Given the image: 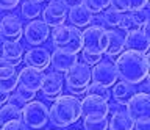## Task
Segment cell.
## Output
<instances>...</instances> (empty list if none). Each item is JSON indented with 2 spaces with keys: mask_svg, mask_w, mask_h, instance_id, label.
<instances>
[{
  "mask_svg": "<svg viewBox=\"0 0 150 130\" xmlns=\"http://www.w3.org/2000/svg\"><path fill=\"white\" fill-rule=\"evenodd\" d=\"M149 57L147 53H139L133 50H124L117 55L114 66L117 77L130 85H141L149 77Z\"/></svg>",
  "mask_w": 150,
  "mask_h": 130,
  "instance_id": "obj_1",
  "label": "cell"
},
{
  "mask_svg": "<svg viewBox=\"0 0 150 130\" xmlns=\"http://www.w3.org/2000/svg\"><path fill=\"white\" fill-rule=\"evenodd\" d=\"M80 118H81L80 100L78 97L70 94H59L49 110V121L58 129L69 127L77 122Z\"/></svg>",
  "mask_w": 150,
  "mask_h": 130,
  "instance_id": "obj_2",
  "label": "cell"
},
{
  "mask_svg": "<svg viewBox=\"0 0 150 130\" xmlns=\"http://www.w3.org/2000/svg\"><path fill=\"white\" fill-rule=\"evenodd\" d=\"M50 38H52L53 47L58 50H66V52L78 55V52H81V49H83L81 30L74 25L63 24V25L55 27L50 33Z\"/></svg>",
  "mask_w": 150,
  "mask_h": 130,
  "instance_id": "obj_3",
  "label": "cell"
},
{
  "mask_svg": "<svg viewBox=\"0 0 150 130\" xmlns=\"http://www.w3.org/2000/svg\"><path fill=\"white\" fill-rule=\"evenodd\" d=\"M22 113V121L28 129H36L39 130L45 127L49 122V108L41 100H30L23 105L21 110Z\"/></svg>",
  "mask_w": 150,
  "mask_h": 130,
  "instance_id": "obj_4",
  "label": "cell"
},
{
  "mask_svg": "<svg viewBox=\"0 0 150 130\" xmlns=\"http://www.w3.org/2000/svg\"><path fill=\"white\" fill-rule=\"evenodd\" d=\"M127 113L134 124L147 125L150 122V94L149 92H136L125 104Z\"/></svg>",
  "mask_w": 150,
  "mask_h": 130,
  "instance_id": "obj_5",
  "label": "cell"
},
{
  "mask_svg": "<svg viewBox=\"0 0 150 130\" xmlns=\"http://www.w3.org/2000/svg\"><path fill=\"white\" fill-rule=\"evenodd\" d=\"M83 35V49L91 53H98L103 55L106 50L108 44V35L106 28L103 25H88L86 30L81 31Z\"/></svg>",
  "mask_w": 150,
  "mask_h": 130,
  "instance_id": "obj_6",
  "label": "cell"
},
{
  "mask_svg": "<svg viewBox=\"0 0 150 130\" xmlns=\"http://www.w3.org/2000/svg\"><path fill=\"white\" fill-rule=\"evenodd\" d=\"M117 78L119 77H117L114 61H111V60H105V61L102 60L97 64H94L91 69V80L102 86L111 88L117 82Z\"/></svg>",
  "mask_w": 150,
  "mask_h": 130,
  "instance_id": "obj_7",
  "label": "cell"
},
{
  "mask_svg": "<svg viewBox=\"0 0 150 130\" xmlns=\"http://www.w3.org/2000/svg\"><path fill=\"white\" fill-rule=\"evenodd\" d=\"M80 108H81V116L89 119L97 118H106L110 113V104L108 100L96 96H84L83 100H80Z\"/></svg>",
  "mask_w": 150,
  "mask_h": 130,
  "instance_id": "obj_8",
  "label": "cell"
},
{
  "mask_svg": "<svg viewBox=\"0 0 150 130\" xmlns=\"http://www.w3.org/2000/svg\"><path fill=\"white\" fill-rule=\"evenodd\" d=\"M42 21L49 27L55 28L58 25H63L67 21V6L63 3V0H50L45 8L41 11Z\"/></svg>",
  "mask_w": 150,
  "mask_h": 130,
  "instance_id": "obj_9",
  "label": "cell"
},
{
  "mask_svg": "<svg viewBox=\"0 0 150 130\" xmlns=\"http://www.w3.org/2000/svg\"><path fill=\"white\" fill-rule=\"evenodd\" d=\"M91 82H92L91 80V66H88L86 63L77 61L67 72H66L64 86L88 88Z\"/></svg>",
  "mask_w": 150,
  "mask_h": 130,
  "instance_id": "obj_10",
  "label": "cell"
},
{
  "mask_svg": "<svg viewBox=\"0 0 150 130\" xmlns=\"http://www.w3.org/2000/svg\"><path fill=\"white\" fill-rule=\"evenodd\" d=\"M23 36H25L27 43L30 45H33V47H35V45H41L50 38V27L47 25L44 21L33 19L25 25Z\"/></svg>",
  "mask_w": 150,
  "mask_h": 130,
  "instance_id": "obj_11",
  "label": "cell"
},
{
  "mask_svg": "<svg viewBox=\"0 0 150 130\" xmlns=\"http://www.w3.org/2000/svg\"><path fill=\"white\" fill-rule=\"evenodd\" d=\"M23 36V24L16 14H6L0 21V38L3 41H19Z\"/></svg>",
  "mask_w": 150,
  "mask_h": 130,
  "instance_id": "obj_12",
  "label": "cell"
},
{
  "mask_svg": "<svg viewBox=\"0 0 150 130\" xmlns=\"http://www.w3.org/2000/svg\"><path fill=\"white\" fill-rule=\"evenodd\" d=\"M150 47V36L142 28H131L125 35V50H133L139 53H147Z\"/></svg>",
  "mask_w": 150,
  "mask_h": 130,
  "instance_id": "obj_13",
  "label": "cell"
},
{
  "mask_svg": "<svg viewBox=\"0 0 150 130\" xmlns=\"http://www.w3.org/2000/svg\"><path fill=\"white\" fill-rule=\"evenodd\" d=\"M64 90V77L61 72H50V74H44V78H42V85H41V91L45 97H50V99H55L58 97Z\"/></svg>",
  "mask_w": 150,
  "mask_h": 130,
  "instance_id": "obj_14",
  "label": "cell"
},
{
  "mask_svg": "<svg viewBox=\"0 0 150 130\" xmlns=\"http://www.w3.org/2000/svg\"><path fill=\"white\" fill-rule=\"evenodd\" d=\"M25 64L38 71H45L50 66V52L45 47L35 45L25 53Z\"/></svg>",
  "mask_w": 150,
  "mask_h": 130,
  "instance_id": "obj_15",
  "label": "cell"
},
{
  "mask_svg": "<svg viewBox=\"0 0 150 130\" xmlns=\"http://www.w3.org/2000/svg\"><path fill=\"white\" fill-rule=\"evenodd\" d=\"M77 61H78V55L77 53H70V52L58 50V49H55L53 52L50 53L52 67H53L56 72H61V74H66Z\"/></svg>",
  "mask_w": 150,
  "mask_h": 130,
  "instance_id": "obj_16",
  "label": "cell"
},
{
  "mask_svg": "<svg viewBox=\"0 0 150 130\" xmlns=\"http://www.w3.org/2000/svg\"><path fill=\"white\" fill-rule=\"evenodd\" d=\"M42 78H44V72L38 71L35 67L25 66L21 72L17 74V85L25 86L31 91H39L42 85Z\"/></svg>",
  "mask_w": 150,
  "mask_h": 130,
  "instance_id": "obj_17",
  "label": "cell"
},
{
  "mask_svg": "<svg viewBox=\"0 0 150 130\" xmlns=\"http://www.w3.org/2000/svg\"><path fill=\"white\" fill-rule=\"evenodd\" d=\"M17 71L9 61L0 57V88L6 92H13L17 86Z\"/></svg>",
  "mask_w": 150,
  "mask_h": 130,
  "instance_id": "obj_18",
  "label": "cell"
},
{
  "mask_svg": "<svg viewBox=\"0 0 150 130\" xmlns=\"http://www.w3.org/2000/svg\"><path fill=\"white\" fill-rule=\"evenodd\" d=\"M67 19L70 21V24L74 27L83 28V27H88V25L92 24L94 14L83 5V3H80V5H75V6L67 10Z\"/></svg>",
  "mask_w": 150,
  "mask_h": 130,
  "instance_id": "obj_19",
  "label": "cell"
},
{
  "mask_svg": "<svg viewBox=\"0 0 150 130\" xmlns=\"http://www.w3.org/2000/svg\"><path fill=\"white\" fill-rule=\"evenodd\" d=\"M106 35H108V44H106L105 53L108 55V58L111 61H114L117 55H120L125 50V35H122L119 30H114V28L106 30Z\"/></svg>",
  "mask_w": 150,
  "mask_h": 130,
  "instance_id": "obj_20",
  "label": "cell"
},
{
  "mask_svg": "<svg viewBox=\"0 0 150 130\" xmlns=\"http://www.w3.org/2000/svg\"><path fill=\"white\" fill-rule=\"evenodd\" d=\"M0 52H2V58L9 61L13 66H17L22 63L23 47L19 41H3L0 45Z\"/></svg>",
  "mask_w": 150,
  "mask_h": 130,
  "instance_id": "obj_21",
  "label": "cell"
},
{
  "mask_svg": "<svg viewBox=\"0 0 150 130\" xmlns=\"http://www.w3.org/2000/svg\"><path fill=\"white\" fill-rule=\"evenodd\" d=\"M136 92H138V90L134 88V85H130V83H125L122 80L112 85V97H114L117 105H125Z\"/></svg>",
  "mask_w": 150,
  "mask_h": 130,
  "instance_id": "obj_22",
  "label": "cell"
},
{
  "mask_svg": "<svg viewBox=\"0 0 150 130\" xmlns=\"http://www.w3.org/2000/svg\"><path fill=\"white\" fill-rule=\"evenodd\" d=\"M136 124L124 110H117L112 113V118L108 121V129L110 130H134Z\"/></svg>",
  "mask_w": 150,
  "mask_h": 130,
  "instance_id": "obj_23",
  "label": "cell"
},
{
  "mask_svg": "<svg viewBox=\"0 0 150 130\" xmlns=\"http://www.w3.org/2000/svg\"><path fill=\"white\" fill-rule=\"evenodd\" d=\"M147 5H149V0H111L110 6L119 13H133Z\"/></svg>",
  "mask_w": 150,
  "mask_h": 130,
  "instance_id": "obj_24",
  "label": "cell"
},
{
  "mask_svg": "<svg viewBox=\"0 0 150 130\" xmlns=\"http://www.w3.org/2000/svg\"><path fill=\"white\" fill-rule=\"evenodd\" d=\"M22 113L17 107H14L11 104H3L0 107V125L11 122V121H21Z\"/></svg>",
  "mask_w": 150,
  "mask_h": 130,
  "instance_id": "obj_25",
  "label": "cell"
},
{
  "mask_svg": "<svg viewBox=\"0 0 150 130\" xmlns=\"http://www.w3.org/2000/svg\"><path fill=\"white\" fill-rule=\"evenodd\" d=\"M42 11V6L41 3L38 2H33V0H23L22 5H21V13L22 16L28 21H33V19H38V16L41 14Z\"/></svg>",
  "mask_w": 150,
  "mask_h": 130,
  "instance_id": "obj_26",
  "label": "cell"
},
{
  "mask_svg": "<svg viewBox=\"0 0 150 130\" xmlns=\"http://www.w3.org/2000/svg\"><path fill=\"white\" fill-rule=\"evenodd\" d=\"M130 17H131L133 25L136 27V28H141V27H144V25L149 24V19H150L149 8L144 6V8H141V10H136L133 13H130Z\"/></svg>",
  "mask_w": 150,
  "mask_h": 130,
  "instance_id": "obj_27",
  "label": "cell"
},
{
  "mask_svg": "<svg viewBox=\"0 0 150 130\" xmlns=\"http://www.w3.org/2000/svg\"><path fill=\"white\" fill-rule=\"evenodd\" d=\"M83 5L86 6L92 14H100V13H103L106 8H110L111 0H83Z\"/></svg>",
  "mask_w": 150,
  "mask_h": 130,
  "instance_id": "obj_28",
  "label": "cell"
},
{
  "mask_svg": "<svg viewBox=\"0 0 150 130\" xmlns=\"http://www.w3.org/2000/svg\"><path fill=\"white\" fill-rule=\"evenodd\" d=\"M86 94H88V96L102 97V99H105V100H110V99H111L110 90H108L106 86H102V85L94 83V82H91V83H89V86L86 88Z\"/></svg>",
  "mask_w": 150,
  "mask_h": 130,
  "instance_id": "obj_29",
  "label": "cell"
},
{
  "mask_svg": "<svg viewBox=\"0 0 150 130\" xmlns=\"http://www.w3.org/2000/svg\"><path fill=\"white\" fill-rule=\"evenodd\" d=\"M120 17H122V13L116 11L114 8H111V6H110V8H106V10L102 13V21H103V24L110 25L111 28H114V27L119 25Z\"/></svg>",
  "mask_w": 150,
  "mask_h": 130,
  "instance_id": "obj_30",
  "label": "cell"
},
{
  "mask_svg": "<svg viewBox=\"0 0 150 130\" xmlns=\"http://www.w3.org/2000/svg\"><path fill=\"white\" fill-rule=\"evenodd\" d=\"M83 129L84 130H108V119L106 118H97V119L84 118Z\"/></svg>",
  "mask_w": 150,
  "mask_h": 130,
  "instance_id": "obj_31",
  "label": "cell"
},
{
  "mask_svg": "<svg viewBox=\"0 0 150 130\" xmlns=\"http://www.w3.org/2000/svg\"><path fill=\"white\" fill-rule=\"evenodd\" d=\"M14 91H16V94L21 97L23 102H30V100L35 99V96H36V91H31V90H28V88H25V86H21V85H17Z\"/></svg>",
  "mask_w": 150,
  "mask_h": 130,
  "instance_id": "obj_32",
  "label": "cell"
},
{
  "mask_svg": "<svg viewBox=\"0 0 150 130\" xmlns=\"http://www.w3.org/2000/svg\"><path fill=\"white\" fill-rule=\"evenodd\" d=\"M102 57H103V55H98V53H91V52H86V50H81V58H83V63H86L88 66H94V64H97L98 61H102Z\"/></svg>",
  "mask_w": 150,
  "mask_h": 130,
  "instance_id": "obj_33",
  "label": "cell"
},
{
  "mask_svg": "<svg viewBox=\"0 0 150 130\" xmlns=\"http://www.w3.org/2000/svg\"><path fill=\"white\" fill-rule=\"evenodd\" d=\"M119 28L122 31H128L131 28H134V25H133V21H131V17H130V13L127 14V13H122V17H120V21H119Z\"/></svg>",
  "mask_w": 150,
  "mask_h": 130,
  "instance_id": "obj_34",
  "label": "cell"
},
{
  "mask_svg": "<svg viewBox=\"0 0 150 130\" xmlns=\"http://www.w3.org/2000/svg\"><path fill=\"white\" fill-rule=\"evenodd\" d=\"M2 130H30L23 124V121H11V122H6L2 125Z\"/></svg>",
  "mask_w": 150,
  "mask_h": 130,
  "instance_id": "obj_35",
  "label": "cell"
},
{
  "mask_svg": "<svg viewBox=\"0 0 150 130\" xmlns=\"http://www.w3.org/2000/svg\"><path fill=\"white\" fill-rule=\"evenodd\" d=\"M19 3L21 0H0V10H14Z\"/></svg>",
  "mask_w": 150,
  "mask_h": 130,
  "instance_id": "obj_36",
  "label": "cell"
},
{
  "mask_svg": "<svg viewBox=\"0 0 150 130\" xmlns=\"http://www.w3.org/2000/svg\"><path fill=\"white\" fill-rule=\"evenodd\" d=\"M6 104H11V105H14V107H17L19 110H22V108H23V105H25L27 102H23V100L21 99V97H19V96L16 94V92H14L13 96L9 94V99H8Z\"/></svg>",
  "mask_w": 150,
  "mask_h": 130,
  "instance_id": "obj_37",
  "label": "cell"
},
{
  "mask_svg": "<svg viewBox=\"0 0 150 130\" xmlns=\"http://www.w3.org/2000/svg\"><path fill=\"white\" fill-rule=\"evenodd\" d=\"M66 90H67V92H69L70 96H75V97L86 94V88H72V86H66Z\"/></svg>",
  "mask_w": 150,
  "mask_h": 130,
  "instance_id": "obj_38",
  "label": "cell"
},
{
  "mask_svg": "<svg viewBox=\"0 0 150 130\" xmlns=\"http://www.w3.org/2000/svg\"><path fill=\"white\" fill-rule=\"evenodd\" d=\"M9 94H11V92H6V91H3L2 88H0V105L6 104L8 99H9Z\"/></svg>",
  "mask_w": 150,
  "mask_h": 130,
  "instance_id": "obj_39",
  "label": "cell"
},
{
  "mask_svg": "<svg viewBox=\"0 0 150 130\" xmlns=\"http://www.w3.org/2000/svg\"><path fill=\"white\" fill-rule=\"evenodd\" d=\"M63 3L67 6V10H69V8H72V6H75V5L83 3V0H63Z\"/></svg>",
  "mask_w": 150,
  "mask_h": 130,
  "instance_id": "obj_40",
  "label": "cell"
},
{
  "mask_svg": "<svg viewBox=\"0 0 150 130\" xmlns=\"http://www.w3.org/2000/svg\"><path fill=\"white\" fill-rule=\"evenodd\" d=\"M139 92H149V85H147V83L141 86V91H139Z\"/></svg>",
  "mask_w": 150,
  "mask_h": 130,
  "instance_id": "obj_41",
  "label": "cell"
},
{
  "mask_svg": "<svg viewBox=\"0 0 150 130\" xmlns=\"http://www.w3.org/2000/svg\"><path fill=\"white\" fill-rule=\"evenodd\" d=\"M33 2H38V3H41V2H44V0H33Z\"/></svg>",
  "mask_w": 150,
  "mask_h": 130,
  "instance_id": "obj_42",
  "label": "cell"
},
{
  "mask_svg": "<svg viewBox=\"0 0 150 130\" xmlns=\"http://www.w3.org/2000/svg\"><path fill=\"white\" fill-rule=\"evenodd\" d=\"M0 130H2V127H0Z\"/></svg>",
  "mask_w": 150,
  "mask_h": 130,
  "instance_id": "obj_43",
  "label": "cell"
},
{
  "mask_svg": "<svg viewBox=\"0 0 150 130\" xmlns=\"http://www.w3.org/2000/svg\"><path fill=\"white\" fill-rule=\"evenodd\" d=\"M75 130H78V129H75Z\"/></svg>",
  "mask_w": 150,
  "mask_h": 130,
  "instance_id": "obj_44",
  "label": "cell"
},
{
  "mask_svg": "<svg viewBox=\"0 0 150 130\" xmlns=\"http://www.w3.org/2000/svg\"><path fill=\"white\" fill-rule=\"evenodd\" d=\"M0 107H2V105H0Z\"/></svg>",
  "mask_w": 150,
  "mask_h": 130,
  "instance_id": "obj_45",
  "label": "cell"
}]
</instances>
